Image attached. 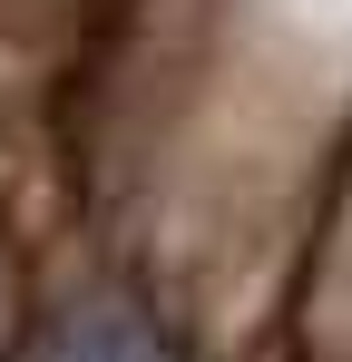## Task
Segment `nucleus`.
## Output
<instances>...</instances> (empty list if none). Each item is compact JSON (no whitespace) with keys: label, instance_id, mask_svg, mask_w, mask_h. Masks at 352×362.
I'll return each instance as SVG.
<instances>
[{"label":"nucleus","instance_id":"f257e3e1","mask_svg":"<svg viewBox=\"0 0 352 362\" xmlns=\"http://www.w3.org/2000/svg\"><path fill=\"white\" fill-rule=\"evenodd\" d=\"M30 362H157V343H147L127 313L98 303V313H69L59 333H40V353H30Z\"/></svg>","mask_w":352,"mask_h":362}]
</instances>
